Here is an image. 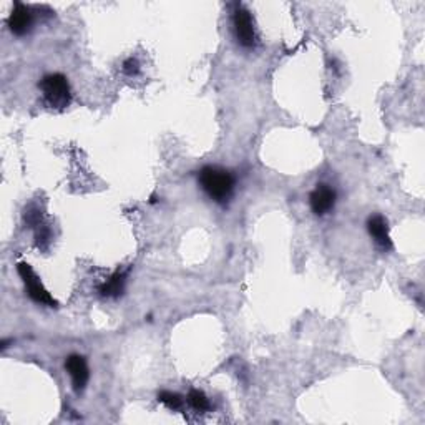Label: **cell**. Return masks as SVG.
Here are the masks:
<instances>
[{
  "label": "cell",
  "mask_w": 425,
  "mask_h": 425,
  "mask_svg": "<svg viewBox=\"0 0 425 425\" xmlns=\"http://www.w3.org/2000/svg\"><path fill=\"white\" fill-rule=\"evenodd\" d=\"M35 238L38 248H47L48 243H50V230H48L47 226H40V228L37 230Z\"/></svg>",
  "instance_id": "cell-12"
},
{
  "label": "cell",
  "mask_w": 425,
  "mask_h": 425,
  "mask_svg": "<svg viewBox=\"0 0 425 425\" xmlns=\"http://www.w3.org/2000/svg\"><path fill=\"white\" fill-rule=\"evenodd\" d=\"M188 404L195 410H198V412H206V410H210V400H208V397L201 390L193 389L191 392L188 394Z\"/></svg>",
  "instance_id": "cell-10"
},
{
  "label": "cell",
  "mask_w": 425,
  "mask_h": 425,
  "mask_svg": "<svg viewBox=\"0 0 425 425\" xmlns=\"http://www.w3.org/2000/svg\"><path fill=\"white\" fill-rule=\"evenodd\" d=\"M367 230H369V234L374 238L375 244H378L379 248H382L384 251H389L392 248V241H390L389 236V225L384 216H370L369 221H367Z\"/></svg>",
  "instance_id": "cell-8"
},
{
  "label": "cell",
  "mask_w": 425,
  "mask_h": 425,
  "mask_svg": "<svg viewBox=\"0 0 425 425\" xmlns=\"http://www.w3.org/2000/svg\"><path fill=\"white\" fill-rule=\"evenodd\" d=\"M17 273L22 279L23 286L27 289L28 298H30L33 302L42 304V306H47V307H57V301L50 296V293L47 291L45 286H43L40 278L37 276V273L33 271L30 264L18 263Z\"/></svg>",
  "instance_id": "cell-3"
},
{
  "label": "cell",
  "mask_w": 425,
  "mask_h": 425,
  "mask_svg": "<svg viewBox=\"0 0 425 425\" xmlns=\"http://www.w3.org/2000/svg\"><path fill=\"white\" fill-rule=\"evenodd\" d=\"M33 26V13L30 11V7L23 6L21 2L13 4V8L8 16V28L13 35L22 37L26 33L30 32V28Z\"/></svg>",
  "instance_id": "cell-5"
},
{
  "label": "cell",
  "mask_w": 425,
  "mask_h": 425,
  "mask_svg": "<svg viewBox=\"0 0 425 425\" xmlns=\"http://www.w3.org/2000/svg\"><path fill=\"white\" fill-rule=\"evenodd\" d=\"M158 400L163 405H166L170 410H180L183 407V397L176 392H170V390H162L158 394Z\"/></svg>",
  "instance_id": "cell-11"
},
{
  "label": "cell",
  "mask_w": 425,
  "mask_h": 425,
  "mask_svg": "<svg viewBox=\"0 0 425 425\" xmlns=\"http://www.w3.org/2000/svg\"><path fill=\"white\" fill-rule=\"evenodd\" d=\"M65 369L69 370L75 392H81V390L85 389V385L89 384V378H90L89 366H86L85 357L76 354L70 356L65 362Z\"/></svg>",
  "instance_id": "cell-7"
},
{
  "label": "cell",
  "mask_w": 425,
  "mask_h": 425,
  "mask_svg": "<svg viewBox=\"0 0 425 425\" xmlns=\"http://www.w3.org/2000/svg\"><path fill=\"white\" fill-rule=\"evenodd\" d=\"M336 200H337V195H336L334 188H331L327 185H317L316 190H314L311 193V196H309L311 210L314 215H317V216L327 215V212L334 208Z\"/></svg>",
  "instance_id": "cell-6"
},
{
  "label": "cell",
  "mask_w": 425,
  "mask_h": 425,
  "mask_svg": "<svg viewBox=\"0 0 425 425\" xmlns=\"http://www.w3.org/2000/svg\"><path fill=\"white\" fill-rule=\"evenodd\" d=\"M233 27L236 40L243 48H254L256 47V30L254 22L251 13L243 7L236 8L233 16Z\"/></svg>",
  "instance_id": "cell-4"
},
{
  "label": "cell",
  "mask_w": 425,
  "mask_h": 425,
  "mask_svg": "<svg viewBox=\"0 0 425 425\" xmlns=\"http://www.w3.org/2000/svg\"><path fill=\"white\" fill-rule=\"evenodd\" d=\"M125 284H127V273L117 271L113 276H110L106 281L98 288L101 298H118L125 291Z\"/></svg>",
  "instance_id": "cell-9"
},
{
  "label": "cell",
  "mask_w": 425,
  "mask_h": 425,
  "mask_svg": "<svg viewBox=\"0 0 425 425\" xmlns=\"http://www.w3.org/2000/svg\"><path fill=\"white\" fill-rule=\"evenodd\" d=\"M40 90L45 96L47 103L55 110H64L72 101L70 84L65 75L50 74L45 75L40 81Z\"/></svg>",
  "instance_id": "cell-2"
},
{
  "label": "cell",
  "mask_w": 425,
  "mask_h": 425,
  "mask_svg": "<svg viewBox=\"0 0 425 425\" xmlns=\"http://www.w3.org/2000/svg\"><path fill=\"white\" fill-rule=\"evenodd\" d=\"M200 185L212 201L226 203L233 195L234 178L220 166H205L200 171Z\"/></svg>",
  "instance_id": "cell-1"
},
{
  "label": "cell",
  "mask_w": 425,
  "mask_h": 425,
  "mask_svg": "<svg viewBox=\"0 0 425 425\" xmlns=\"http://www.w3.org/2000/svg\"><path fill=\"white\" fill-rule=\"evenodd\" d=\"M123 72L127 75H130V76H133V75H137L138 72H140V64H138V60L137 59H128V60H125V64H123Z\"/></svg>",
  "instance_id": "cell-13"
}]
</instances>
